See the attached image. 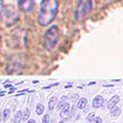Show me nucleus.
I'll list each match as a JSON object with an SVG mask.
<instances>
[{"instance_id":"a878e982","label":"nucleus","mask_w":123,"mask_h":123,"mask_svg":"<svg viewBox=\"0 0 123 123\" xmlns=\"http://www.w3.org/2000/svg\"><path fill=\"white\" fill-rule=\"evenodd\" d=\"M5 87H7V88H8V87H11V85H10V84H5Z\"/></svg>"},{"instance_id":"423d86ee","label":"nucleus","mask_w":123,"mask_h":123,"mask_svg":"<svg viewBox=\"0 0 123 123\" xmlns=\"http://www.w3.org/2000/svg\"><path fill=\"white\" fill-rule=\"evenodd\" d=\"M69 112H71V105H69V103H66L65 104V106L63 107V110L61 111V117L64 119V121H66V120L69 119V117H68Z\"/></svg>"},{"instance_id":"bb28decb","label":"nucleus","mask_w":123,"mask_h":123,"mask_svg":"<svg viewBox=\"0 0 123 123\" xmlns=\"http://www.w3.org/2000/svg\"><path fill=\"white\" fill-rule=\"evenodd\" d=\"M0 45H1V31H0Z\"/></svg>"},{"instance_id":"c85d7f7f","label":"nucleus","mask_w":123,"mask_h":123,"mask_svg":"<svg viewBox=\"0 0 123 123\" xmlns=\"http://www.w3.org/2000/svg\"><path fill=\"white\" fill-rule=\"evenodd\" d=\"M1 117H1V113H0V121H1Z\"/></svg>"},{"instance_id":"f3484780","label":"nucleus","mask_w":123,"mask_h":123,"mask_svg":"<svg viewBox=\"0 0 123 123\" xmlns=\"http://www.w3.org/2000/svg\"><path fill=\"white\" fill-rule=\"evenodd\" d=\"M95 113L94 112H92V113H90L88 114V117H87V121H90V122H92V121H94L95 120Z\"/></svg>"},{"instance_id":"2eb2a0df","label":"nucleus","mask_w":123,"mask_h":123,"mask_svg":"<svg viewBox=\"0 0 123 123\" xmlns=\"http://www.w3.org/2000/svg\"><path fill=\"white\" fill-rule=\"evenodd\" d=\"M120 113H121V110H120V107H114L113 110H111V115H112V117H119V115H120Z\"/></svg>"},{"instance_id":"6e6552de","label":"nucleus","mask_w":123,"mask_h":123,"mask_svg":"<svg viewBox=\"0 0 123 123\" xmlns=\"http://www.w3.org/2000/svg\"><path fill=\"white\" fill-rule=\"evenodd\" d=\"M119 101H120V96H119V95H114L110 100V102L107 103V107H109L110 110H113L114 107H115V105L119 103Z\"/></svg>"},{"instance_id":"ddd939ff","label":"nucleus","mask_w":123,"mask_h":123,"mask_svg":"<svg viewBox=\"0 0 123 123\" xmlns=\"http://www.w3.org/2000/svg\"><path fill=\"white\" fill-rule=\"evenodd\" d=\"M10 117V110L9 109H5L2 112V120L3 121H8Z\"/></svg>"},{"instance_id":"20e7f679","label":"nucleus","mask_w":123,"mask_h":123,"mask_svg":"<svg viewBox=\"0 0 123 123\" xmlns=\"http://www.w3.org/2000/svg\"><path fill=\"white\" fill-rule=\"evenodd\" d=\"M3 18H5V25L6 26H12L19 19V13L13 6L9 5L3 8Z\"/></svg>"},{"instance_id":"0eeeda50","label":"nucleus","mask_w":123,"mask_h":123,"mask_svg":"<svg viewBox=\"0 0 123 123\" xmlns=\"http://www.w3.org/2000/svg\"><path fill=\"white\" fill-rule=\"evenodd\" d=\"M103 103H104V98L101 96V95H97V96L94 97L92 105H93L94 109H100V107L103 105Z\"/></svg>"},{"instance_id":"4be33fe9","label":"nucleus","mask_w":123,"mask_h":123,"mask_svg":"<svg viewBox=\"0 0 123 123\" xmlns=\"http://www.w3.org/2000/svg\"><path fill=\"white\" fill-rule=\"evenodd\" d=\"M74 112H75V107H72L71 109V112H69V115H68V117H71L73 114H74Z\"/></svg>"},{"instance_id":"cd10ccee","label":"nucleus","mask_w":123,"mask_h":123,"mask_svg":"<svg viewBox=\"0 0 123 123\" xmlns=\"http://www.w3.org/2000/svg\"><path fill=\"white\" fill-rule=\"evenodd\" d=\"M59 123H65V121H61V122H59Z\"/></svg>"},{"instance_id":"aec40b11","label":"nucleus","mask_w":123,"mask_h":123,"mask_svg":"<svg viewBox=\"0 0 123 123\" xmlns=\"http://www.w3.org/2000/svg\"><path fill=\"white\" fill-rule=\"evenodd\" d=\"M3 8H5V6H3V0H0V17H1V15H2V12H3Z\"/></svg>"},{"instance_id":"f8f14e48","label":"nucleus","mask_w":123,"mask_h":123,"mask_svg":"<svg viewBox=\"0 0 123 123\" xmlns=\"http://www.w3.org/2000/svg\"><path fill=\"white\" fill-rule=\"evenodd\" d=\"M21 120H23V112H21V111H18V112L15 114V117H13L12 123H19Z\"/></svg>"},{"instance_id":"9b49d317","label":"nucleus","mask_w":123,"mask_h":123,"mask_svg":"<svg viewBox=\"0 0 123 123\" xmlns=\"http://www.w3.org/2000/svg\"><path fill=\"white\" fill-rule=\"evenodd\" d=\"M66 100H67V96H63L61 100H59V102L57 103V110H58V111L63 110V107L65 106V104L67 103V102H66Z\"/></svg>"},{"instance_id":"6ab92c4d","label":"nucleus","mask_w":123,"mask_h":123,"mask_svg":"<svg viewBox=\"0 0 123 123\" xmlns=\"http://www.w3.org/2000/svg\"><path fill=\"white\" fill-rule=\"evenodd\" d=\"M49 120H50L49 115L46 114V115H44V117H43V123H49Z\"/></svg>"},{"instance_id":"f257e3e1","label":"nucleus","mask_w":123,"mask_h":123,"mask_svg":"<svg viewBox=\"0 0 123 123\" xmlns=\"http://www.w3.org/2000/svg\"><path fill=\"white\" fill-rule=\"evenodd\" d=\"M58 13L57 0H43L37 16V21L40 26L46 27L56 18Z\"/></svg>"},{"instance_id":"412c9836","label":"nucleus","mask_w":123,"mask_h":123,"mask_svg":"<svg viewBox=\"0 0 123 123\" xmlns=\"http://www.w3.org/2000/svg\"><path fill=\"white\" fill-rule=\"evenodd\" d=\"M93 123H102V119H101V117H95V120L93 121Z\"/></svg>"},{"instance_id":"393cba45","label":"nucleus","mask_w":123,"mask_h":123,"mask_svg":"<svg viewBox=\"0 0 123 123\" xmlns=\"http://www.w3.org/2000/svg\"><path fill=\"white\" fill-rule=\"evenodd\" d=\"M28 123H36V121L32 120V119H30V120H28Z\"/></svg>"},{"instance_id":"dca6fc26","label":"nucleus","mask_w":123,"mask_h":123,"mask_svg":"<svg viewBox=\"0 0 123 123\" xmlns=\"http://www.w3.org/2000/svg\"><path fill=\"white\" fill-rule=\"evenodd\" d=\"M29 114H30V111L28 110V109H26V110H25V112L23 113V120L24 121H28V120H29Z\"/></svg>"},{"instance_id":"f03ea898","label":"nucleus","mask_w":123,"mask_h":123,"mask_svg":"<svg viewBox=\"0 0 123 123\" xmlns=\"http://www.w3.org/2000/svg\"><path fill=\"white\" fill-rule=\"evenodd\" d=\"M59 37H61V29L58 28V26H56V25L50 26L44 34V38H43L44 48L46 50H48V52L53 50L57 45Z\"/></svg>"},{"instance_id":"a211bd4d","label":"nucleus","mask_w":123,"mask_h":123,"mask_svg":"<svg viewBox=\"0 0 123 123\" xmlns=\"http://www.w3.org/2000/svg\"><path fill=\"white\" fill-rule=\"evenodd\" d=\"M69 98H71L72 102H76V101L78 100V94H72Z\"/></svg>"},{"instance_id":"39448f33","label":"nucleus","mask_w":123,"mask_h":123,"mask_svg":"<svg viewBox=\"0 0 123 123\" xmlns=\"http://www.w3.org/2000/svg\"><path fill=\"white\" fill-rule=\"evenodd\" d=\"M18 9L23 12H30L34 9L35 0H17Z\"/></svg>"},{"instance_id":"9d476101","label":"nucleus","mask_w":123,"mask_h":123,"mask_svg":"<svg viewBox=\"0 0 123 123\" xmlns=\"http://www.w3.org/2000/svg\"><path fill=\"white\" fill-rule=\"evenodd\" d=\"M86 105H87V98L82 97V98H80V100H78V103H77V107H78V109L83 110V109H85V107H86Z\"/></svg>"},{"instance_id":"4468645a","label":"nucleus","mask_w":123,"mask_h":123,"mask_svg":"<svg viewBox=\"0 0 123 123\" xmlns=\"http://www.w3.org/2000/svg\"><path fill=\"white\" fill-rule=\"evenodd\" d=\"M44 110H45V107H44V105L43 104H37V106H36V113L38 114V115H42L43 113H44Z\"/></svg>"},{"instance_id":"7ed1b4c3","label":"nucleus","mask_w":123,"mask_h":123,"mask_svg":"<svg viewBox=\"0 0 123 123\" xmlns=\"http://www.w3.org/2000/svg\"><path fill=\"white\" fill-rule=\"evenodd\" d=\"M92 8H93L92 0H78L74 12L75 21H83L91 13Z\"/></svg>"},{"instance_id":"b1692460","label":"nucleus","mask_w":123,"mask_h":123,"mask_svg":"<svg viewBox=\"0 0 123 123\" xmlns=\"http://www.w3.org/2000/svg\"><path fill=\"white\" fill-rule=\"evenodd\" d=\"M15 91H16V87H11V90L9 91V93H13Z\"/></svg>"},{"instance_id":"1a4fd4ad","label":"nucleus","mask_w":123,"mask_h":123,"mask_svg":"<svg viewBox=\"0 0 123 123\" xmlns=\"http://www.w3.org/2000/svg\"><path fill=\"white\" fill-rule=\"evenodd\" d=\"M57 96H52L50 97V100H49V102H48V110L49 111H53L54 109H55V106H56V104H57Z\"/></svg>"},{"instance_id":"5701e85b","label":"nucleus","mask_w":123,"mask_h":123,"mask_svg":"<svg viewBox=\"0 0 123 123\" xmlns=\"http://www.w3.org/2000/svg\"><path fill=\"white\" fill-rule=\"evenodd\" d=\"M56 85H58V84H52V85H48V86H45L44 88H50V87H53V86H56Z\"/></svg>"}]
</instances>
